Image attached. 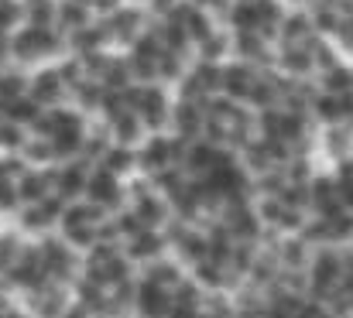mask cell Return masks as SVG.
Returning a JSON list of instances; mask_svg holds the SVG:
<instances>
[{"label":"cell","instance_id":"obj_14","mask_svg":"<svg viewBox=\"0 0 353 318\" xmlns=\"http://www.w3.org/2000/svg\"><path fill=\"white\" fill-rule=\"evenodd\" d=\"M220 86H223L227 100H250V93H254V76L247 72V65H227Z\"/></svg>","mask_w":353,"mask_h":318},{"label":"cell","instance_id":"obj_19","mask_svg":"<svg viewBox=\"0 0 353 318\" xmlns=\"http://www.w3.org/2000/svg\"><path fill=\"white\" fill-rule=\"evenodd\" d=\"M336 189H340V199H343V209L353 212V161L340 168L336 175Z\"/></svg>","mask_w":353,"mask_h":318},{"label":"cell","instance_id":"obj_8","mask_svg":"<svg viewBox=\"0 0 353 318\" xmlns=\"http://www.w3.org/2000/svg\"><path fill=\"white\" fill-rule=\"evenodd\" d=\"M17 192H21V206H34L45 202L55 192V165L52 168H28L17 178Z\"/></svg>","mask_w":353,"mask_h":318},{"label":"cell","instance_id":"obj_21","mask_svg":"<svg viewBox=\"0 0 353 318\" xmlns=\"http://www.w3.org/2000/svg\"><path fill=\"white\" fill-rule=\"evenodd\" d=\"M0 69H3V65H0Z\"/></svg>","mask_w":353,"mask_h":318},{"label":"cell","instance_id":"obj_12","mask_svg":"<svg viewBox=\"0 0 353 318\" xmlns=\"http://www.w3.org/2000/svg\"><path fill=\"white\" fill-rule=\"evenodd\" d=\"M28 86H31V72L21 69V65H3L0 69V109L21 96H28Z\"/></svg>","mask_w":353,"mask_h":318},{"label":"cell","instance_id":"obj_10","mask_svg":"<svg viewBox=\"0 0 353 318\" xmlns=\"http://www.w3.org/2000/svg\"><path fill=\"white\" fill-rule=\"evenodd\" d=\"M24 246H28V236L14 222H0V277L10 274V267L17 264Z\"/></svg>","mask_w":353,"mask_h":318},{"label":"cell","instance_id":"obj_5","mask_svg":"<svg viewBox=\"0 0 353 318\" xmlns=\"http://www.w3.org/2000/svg\"><path fill=\"white\" fill-rule=\"evenodd\" d=\"M90 171H93V165H86L83 158H72V161L55 165V195H62L65 202H79V199H86Z\"/></svg>","mask_w":353,"mask_h":318},{"label":"cell","instance_id":"obj_2","mask_svg":"<svg viewBox=\"0 0 353 318\" xmlns=\"http://www.w3.org/2000/svg\"><path fill=\"white\" fill-rule=\"evenodd\" d=\"M343 271H347V260L336 250H319L312 257V271H309L316 298H333L343 288Z\"/></svg>","mask_w":353,"mask_h":318},{"label":"cell","instance_id":"obj_3","mask_svg":"<svg viewBox=\"0 0 353 318\" xmlns=\"http://www.w3.org/2000/svg\"><path fill=\"white\" fill-rule=\"evenodd\" d=\"M28 96L41 106V109L65 106V100H69V86L62 83V76H59L55 62H52V65H38V69H31V86H28Z\"/></svg>","mask_w":353,"mask_h":318},{"label":"cell","instance_id":"obj_6","mask_svg":"<svg viewBox=\"0 0 353 318\" xmlns=\"http://www.w3.org/2000/svg\"><path fill=\"white\" fill-rule=\"evenodd\" d=\"M179 154H182L179 140H168V137H161V134H151V137L144 140V147L137 151V165H141L144 171L158 175V171L172 168V161H179Z\"/></svg>","mask_w":353,"mask_h":318},{"label":"cell","instance_id":"obj_9","mask_svg":"<svg viewBox=\"0 0 353 318\" xmlns=\"http://www.w3.org/2000/svg\"><path fill=\"white\" fill-rule=\"evenodd\" d=\"M97 17H93V10L86 7V3H79V0H59V10H55V28L69 38V34H76V31H83L86 24H93Z\"/></svg>","mask_w":353,"mask_h":318},{"label":"cell","instance_id":"obj_11","mask_svg":"<svg viewBox=\"0 0 353 318\" xmlns=\"http://www.w3.org/2000/svg\"><path fill=\"white\" fill-rule=\"evenodd\" d=\"M161 246H165V236L158 229H144L123 243V253H127V260H151L154 264V260H161Z\"/></svg>","mask_w":353,"mask_h":318},{"label":"cell","instance_id":"obj_17","mask_svg":"<svg viewBox=\"0 0 353 318\" xmlns=\"http://www.w3.org/2000/svg\"><path fill=\"white\" fill-rule=\"evenodd\" d=\"M21 209V192H17V178H7L0 175V222L3 219H14Z\"/></svg>","mask_w":353,"mask_h":318},{"label":"cell","instance_id":"obj_16","mask_svg":"<svg viewBox=\"0 0 353 318\" xmlns=\"http://www.w3.org/2000/svg\"><path fill=\"white\" fill-rule=\"evenodd\" d=\"M28 24V7L24 0H0V31L3 34H14L17 28Z\"/></svg>","mask_w":353,"mask_h":318},{"label":"cell","instance_id":"obj_7","mask_svg":"<svg viewBox=\"0 0 353 318\" xmlns=\"http://www.w3.org/2000/svg\"><path fill=\"white\" fill-rule=\"evenodd\" d=\"M134 308L141 312V318H168V312H172V291L154 284V281H148V277H141L134 284Z\"/></svg>","mask_w":353,"mask_h":318},{"label":"cell","instance_id":"obj_18","mask_svg":"<svg viewBox=\"0 0 353 318\" xmlns=\"http://www.w3.org/2000/svg\"><path fill=\"white\" fill-rule=\"evenodd\" d=\"M175 120H179V130L189 137V130L196 134L199 127H206V120H203V109L199 106H189V100L179 106V113H175Z\"/></svg>","mask_w":353,"mask_h":318},{"label":"cell","instance_id":"obj_4","mask_svg":"<svg viewBox=\"0 0 353 318\" xmlns=\"http://www.w3.org/2000/svg\"><path fill=\"white\" fill-rule=\"evenodd\" d=\"M123 199H127V189H123V182H120L117 175H110V171H103V168H93V171H90L86 202H93L97 209H103L110 215V212L127 209Z\"/></svg>","mask_w":353,"mask_h":318},{"label":"cell","instance_id":"obj_13","mask_svg":"<svg viewBox=\"0 0 353 318\" xmlns=\"http://www.w3.org/2000/svg\"><path fill=\"white\" fill-rule=\"evenodd\" d=\"M97 168H103V171H110V175H117L120 182L137 168V147H117V144H110L107 147V154L100 158V165Z\"/></svg>","mask_w":353,"mask_h":318},{"label":"cell","instance_id":"obj_20","mask_svg":"<svg viewBox=\"0 0 353 318\" xmlns=\"http://www.w3.org/2000/svg\"><path fill=\"white\" fill-rule=\"evenodd\" d=\"M285 69L288 72H309V65H312V55L309 52H302V48H292V52H285Z\"/></svg>","mask_w":353,"mask_h":318},{"label":"cell","instance_id":"obj_15","mask_svg":"<svg viewBox=\"0 0 353 318\" xmlns=\"http://www.w3.org/2000/svg\"><path fill=\"white\" fill-rule=\"evenodd\" d=\"M28 140H31V130L24 123H14V120L0 116V154H21Z\"/></svg>","mask_w":353,"mask_h":318},{"label":"cell","instance_id":"obj_1","mask_svg":"<svg viewBox=\"0 0 353 318\" xmlns=\"http://www.w3.org/2000/svg\"><path fill=\"white\" fill-rule=\"evenodd\" d=\"M69 52L65 45V34L59 28H17L10 34V65H21V69H38V65H52L59 62L62 55Z\"/></svg>","mask_w":353,"mask_h":318}]
</instances>
